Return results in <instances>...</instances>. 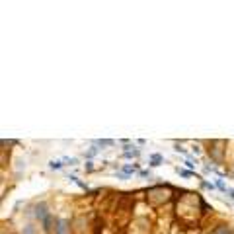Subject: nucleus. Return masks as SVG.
Wrapping results in <instances>:
<instances>
[{"instance_id":"20e7f679","label":"nucleus","mask_w":234,"mask_h":234,"mask_svg":"<svg viewBox=\"0 0 234 234\" xmlns=\"http://www.w3.org/2000/svg\"><path fill=\"white\" fill-rule=\"evenodd\" d=\"M62 166H65V164H62V160H51V162H49V168H51V170H61Z\"/></svg>"},{"instance_id":"9b49d317","label":"nucleus","mask_w":234,"mask_h":234,"mask_svg":"<svg viewBox=\"0 0 234 234\" xmlns=\"http://www.w3.org/2000/svg\"><path fill=\"white\" fill-rule=\"evenodd\" d=\"M123 170H125V174H131V172H135V170H137V166H125Z\"/></svg>"},{"instance_id":"6e6552de","label":"nucleus","mask_w":234,"mask_h":234,"mask_svg":"<svg viewBox=\"0 0 234 234\" xmlns=\"http://www.w3.org/2000/svg\"><path fill=\"white\" fill-rule=\"evenodd\" d=\"M158 162H162L160 154H152V166H158Z\"/></svg>"},{"instance_id":"9d476101","label":"nucleus","mask_w":234,"mask_h":234,"mask_svg":"<svg viewBox=\"0 0 234 234\" xmlns=\"http://www.w3.org/2000/svg\"><path fill=\"white\" fill-rule=\"evenodd\" d=\"M213 234H228V228H226V226H221V228H217Z\"/></svg>"},{"instance_id":"7ed1b4c3","label":"nucleus","mask_w":234,"mask_h":234,"mask_svg":"<svg viewBox=\"0 0 234 234\" xmlns=\"http://www.w3.org/2000/svg\"><path fill=\"white\" fill-rule=\"evenodd\" d=\"M41 222H43V230H51L53 228V215H49L45 221H41Z\"/></svg>"},{"instance_id":"39448f33","label":"nucleus","mask_w":234,"mask_h":234,"mask_svg":"<svg viewBox=\"0 0 234 234\" xmlns=\"http://www.w3.org/2000/svg\"><path fill=\"white\" fill-rule=\"evenodd\" d=\"M68 179H70V182H74V183H76V185H80V187H82V189H88V185H86V183H82V182H80V179H78V178H76V176H70V178H68Z\"/></svg>"},{"instance_id":"423d86ee","label":"nucleus","mask_w":234,"mask_h":234,"mask_svg":"<svg viewBox=\"0 0 234 234\" xmlns=\"http://www.w3.org/2000/svg\"><path fill=\"white\" fill-rule=\"evenodd\" d=\"M96 145H100V146H111V145H113V141L104 139V141H96Z\"/></svg>"},{"instance_id":"f8f14e48","label":"nucleus","mask_w":234,"mask_h":234,"mask_svg":"<svg viewBox=\"0 0 234 234\" xmlns=\"http://www.w3.org/2000/svg\"><path fill=\"white\" fill-rule=\"evenodd\" d=\"M226 193H230V197L234 199V189H230V187H228V189H226Z\"/></svg>"},{"instance_id":"f03ea898","label":"nucleus","mask_w":234,"mask_h":234,"mask_svg":"<svg viewBox=\"0 0 234 234\" xmlns=\"http://www.w3.org/2000/svg\"><path fill=\"white\" fill-rule=\"evenodd\" d=\"M68 228H70V226H68V221L66 219H61V221L57 222V226H55V232L57 234H68Z\"/></svg>"},{"instance_id":"0eeeda50","label":"nucleus","mask_w":234,"mask_h":234,"mask_svg":"<svg viewBox=\"0 0 234 234\" xmlns=\"http://www.w3.org/2000/svg\"><path fill=\"white\" fill-rule=\"evenodd\" d=\"M22 232H24V234H33V232H35V228H33V225H25Z\"/></svg>"},{"instance_id":"f257e3e1","label":"nucleus","mask_w":234,"mask_h":234,"mask_svg":"<svg viewBox=\"0 0 234 234\" xmlns=\"http://www.w3.org/2000/svg\"><path fill=\"white\" fill-rule=\"evenodd\" d=\"M33 215H35L39 221H45L47 217L51 215V213L47 211V205H45V203H37V205L33 207Z\"/></svg>"},{"instance_id":"1a4fd4ad","label":"nucleus","mask_w":234,"mask_h":234,"mask_svg":"<svg viewBox=\"0 0 234 234\" xmlns=\"http://www.w3.org/2000/svg\"><path fill=\"white\" fill-rule=\"evenodd\" d=\"M96 154H98V148H90V150L86 152V158H94Z\"/></svg>"}]
</instances>
